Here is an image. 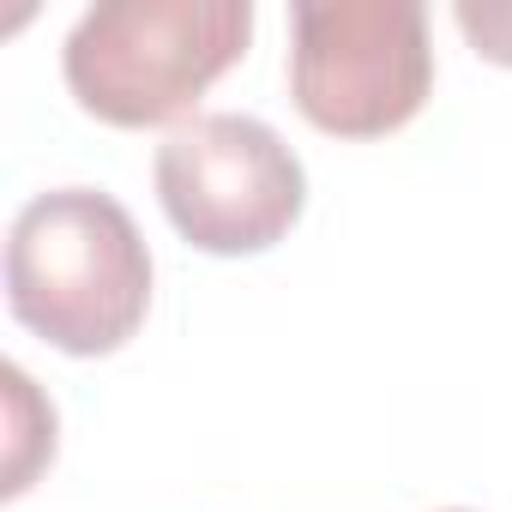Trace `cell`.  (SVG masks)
<instances>
[{
	"label": "cell",
	"instance_id": "1",
	"mask_svg": "<svg viewBox=\"0 0 512 512\" xmlns=\"http://www.w3.org/2000/svg\"><path fill=\"white\" fill-rule=\"evenodd\" d=\"M13 320L67 356L121 350L151 308V247L133 211L97 187H49L7 229Z\"/></svg>",
	"mask_w": 512,
	"mask_h": 512
},
{
	"label": "cell",
	"instance_id": "2",
	"mask_svg": "<svg viewBox=\"0 0 512 512\" xmlns=\"http://www.w3.org/2000/svg\"><path fill=\"white\" fill-rule=\"evenodd\" d=\"M253 37L247 0H103L67 31L73 97L109 127L175 121L223 79Z\"/></svg>",
	"mask_w": 512,
	"mask_h": 512
},
{
	"label": "cell",
	"instance_id": "3",
	"mask_svg": "<svg viewBox=\"0 0 512 512\" xmlns=\"http://www.w3.org/2000/svg\"><path fill=\"white\" fill-rule=\"evenodd\" d=\"M434 85L428 13L416 0H296L290 97L338 139L398 133Z\"/></svg>",
	"mask_w": 512,
	"mask_h": 512
},
{
	"label": "cell",
	"instance_id": "5",
	"mask_svg": "<svg viewBox=\"0 0 512 512\" xmlns=\"http://www.w3.org/2000/svg\"><path fill=\"white\" fill-rule=\"evenodd\" d=\"M0 380H7V482L0 488L25 494L37 464L55 458V410L37 398V386H31V374L19 362L0 368Z\"/></svg>",
	"mask_w": 512,
	"mask_h": 512
},
{
	"label": "cell",
	"instance_id": "4",
	"mask_svg": "<svg viewBox=\"0 0 512 512\" xmlns=\"http://www.w3.org/2000/svg\"><path fill=\"white\" fill-rule=\"evenodd\" d=\"M157 199L199 253H266L308 205L302 157L260 115H193L157 145Z\"/></svg>",
	"mask_w": 512,
	"mask_h": 512
},
{
	"label": "cell",
	"instance_id": "7",
	"mask_svg": "<svg viewBox=\"0 0 512 512\" xmlns=\"http://www.w3.org/2000/svg\"><path fill=\"white\" fill-rule=\"evenodd\" d=\"M446 512H470V506H446Z\"/></svg>",
	"mask_w": 512,
	"mask_h": 512
},
{
	"label": "cell",
	"instance_id": "6",
	"mask_svg": "<svg viewBox=\"0 0 512 512\" xmlns=\"http://www.w3.org/2000/svg\"><path fill=\"white\" fill-rule=\"evenodd\" d=\"M452 19H458V31L470 37L476 55L512 67V0H458Z\"/></svg>",
	"mask_w": 512,
	"mask_h": 512
}]
</instances>
